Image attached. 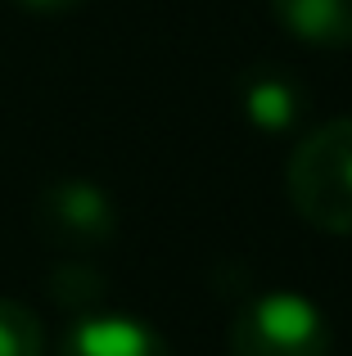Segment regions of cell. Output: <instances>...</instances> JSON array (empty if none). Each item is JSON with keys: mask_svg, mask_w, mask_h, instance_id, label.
I'll list each match as a JSON object with an SVG mask.
<instances>
[{"mask_svg": "<svg viewBox=\"0 0 352 356\" xmlns=\"http://www.w3.org/2000/svg\"><path fill=\"white\" fill-rule=\"evenodd\" d=\"M50 298L59 307H68V312L86 316V312H95V302L104 298V275L81 266V261H63V266L50 270Z\"/></svg>", "mask_w": 352, "mask_h": 356, "instance_id": "obj_7", "label": "cell"}, {"mask_svg": "<svg viewBox=\"0 0 352 356\" xmlns=\"http://www.w3.org/2000/svg\"><path fill=\"white\" fill-rule=\"evenodd\" d=\"M18 9H27V14H68V9H77L81 0H14Z\"/></svg>", "mask_w": 352, "mask_h": 356, "instance_id": "obj_9", "label": "cell"}, {"mask_svg": "<svg viewBox=\"0 0 352 356\" xmlns=\"http://www.w3.org/2000/svg\"><path fill=\"white\" fill-rule=\"evenodd\" d=\"M230 356H335L326 312L303 293H262L226 325Z\"/></svg>", "mask_w": 352, "mask_h": 356, "instance_id": "obj_2", "label": "cell"}, {"mask_svg": "<svg viewBox=\"0 0 352 356\" xmlns=\"http://www.w3.org/2000/svg\"><path fill=\"white\" fill-rule=\"evenodd\" d=\"M271 14L294 41L321 50L352 45V0H271Z\"/></svg>", "mask_w": 352, "mask_h": 356, "instance_id": "obj_6", "label": "cell"}, {"mask_svg": "<svg viewBox=\"0 0 352 356\" xmlns=\"http://www.w3.org/2000/svg\"><path fill=\"white\" fill-rule=\"evenodd\" d=\"M36 235L68 252L109 248L118 235V208L90 181H54L36 199Z\"/></svg>", "mask_w": 352, "mask_h": 356, "instance_id": "obj_3", "label": "cell"}, {"mask_svg": "<svg viewBox=\"0 0 352 356\" xmlns=\"http://www.w3.org/2000/svg\"><path fill=\"white\" fill-rule=\"evenodd\" d=\"M285 190L307 226L352 235V118L326 122L294 145Z\"/></svg>", "mask_w": 352, "mask_h": 356, "instance_id": "obj_1", "label": "cell"}, {"mask_svg": "<svg viewBox=\"0 0 352 356\" xmlns=\"http://www.w3.org/2000/svg\"><path fill=\"white\" fill-rule=\"evenodd\" d=\"M0 356H45L41 321L14 298H0Z\"/></svg>", "mask_w": 352, "mask_h": 356, "instance_id": "obj_8", "label": "cell"}, {"mask_svg": "<svg viewBox=\"0 0 352 356\" xmlns=\"http://www.w3.org/2000/svg\"><path fill=\"white\" fill-rule=\"evenodd\" d=\"M54 356H172L168 339L136 316L86 312L72 321Z\"/></svg>", "mask_w": 352, "mask_h": 356, "instance_id": "obj_4", "label": "cell"}, {"mask_svg": "<svg viewBox=\"0 0 352 356\" xmlns=\"http://www.w3.org/2000/svg\"><path fill=\"white\" fill-rule=\"evenodd\" d=\"M239 104H244V118L257 131L280 136V131H294L307 118V90H303L298 77H289L280 68H257L239 86Z\"/></svg>", "mask_w": 352, "mask_h": 356, "instance_id": "obj_5", "label": "cell"}]
</instances>
